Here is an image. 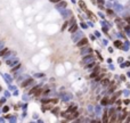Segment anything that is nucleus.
<instances>
[{"label":"nucleus","instance_id":"obj_1","mask_svg":"<svg viewBox=\"0 0 130 123\" xmlns=\"http://www.w3.org/2000/svg\"><path fill=\"white\" fill-rule=\"evenodd\" d=\"M87 42H88V41H87V39H83V40H81V41L79 42V43H78V46H79V47H82V46H86V44H87Z\"/></svg>","mask_w":130,"mask_h":123},{"label":"nucleus","instance_id":"obj_2","mask_svg":"<svg viewBox=\"0 0 130 123\" xmlns=\"http://www.w3.org/2000/svg\"><path fill=\"white\" fill-rule=\"evenodd\" d=\"M31 81H32V80H31V79H30V80H27V81H25V82H24V83H23V84H22V86H23V87H25V86H26V84H27V83H30V82H31Z\"/></svg>","mask_w":130,"mask_h":123},{"label":"nucleus","instance_id":"obj_3","mask_svg":"<svg viewBox=\"0 0 130 123\" xmlns=\"http://www.w3.org/2000/svg\"><path fill=\"white\" fill-rule=\"evenodd\" d=\"M52 1H54V3H57V1H61V0H52Z\"/></svg>","mask_w":130,"mask_h":123}]
</instances>
